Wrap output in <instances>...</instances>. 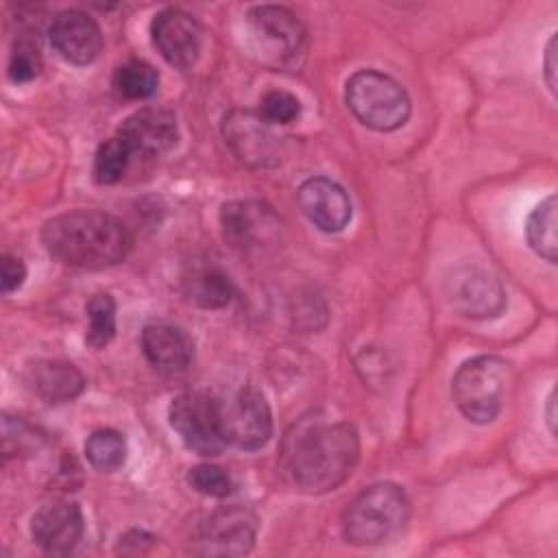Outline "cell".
I'll return each mask as SVG.
<instances>
[{
  "instance_id": "obj_24",
  "label": "cell",
  "mask_w": 558,
  "mask_h": 558,
  "mask_svg": "<svg viewBox=\"0 0 558 558\" xmlns=\"http://www.w3.org/2000/svg\"><path fill=\"white\" fill-rule=\"evenodd\" d=\"M133 153L129 150V146L124 144V140L120 135L109 137L107 142L100 144V148L96 150L94 157V179L100 185H113L118 181L124 179L126 170L133 163Z\"/></svg>"
},
{
  "instance_id": "obj_27",
  "label": "cell",
  "mask_w": 558,
  "mask_h": 558,
  "mask_svg": "<svg viewBox=\"0 0 558 558\" xmlns=\"http://www.w3.org/2000/svg\"><path fill=\"white\" fill-rule=\"evenodd\" d=\"M266 124H290L299 118L301 113V102L294 94L283 92V89H270L266 92L255 111Z\"/></svg>"
},
{
  "instance_id": "obj_10",
  "label": "cell",
  "mask_w": 558,
  "mask_h": 558,
  "mask_svg": "<svg viewBox=\"0 0 558 558\" xmlns=\"http://www.w3.org/2000/svg\"><path fill=\"white\" fill-rule=\"evenodd\" d=\"M225 240L242 253L259 251L279 238V218L270 207L255 201H233L220 211Z\"/></svg>"
},
{
  "instance_id": "obj_30",
  "label": "cell",
  "mask_w": 558,
  "mask_h": 558,
  "mask_svg": "<svg viewBox=\"0 0 558 558\" xmlns=\"http://www.w3.org/2000/svg\"><path fill=\"white\" fill-rule=\"evenodd\" d=\"M556 37L549 39L547 50H545V81L551 94H556Z\"/></svg>"
},
{
  "instance_id": "obj_7",
  "label": "cell",
  "mask_w": 558,
  "mask_h": 558,
  "mask_svg": "<svg viewBox=\"0 0 558 558\" xmlns=\"http://www.w3.org/2000/svg\"><path fill=\"white\" fill-rule=\"evenodd\" d=\"M170 425L183 445L198 456H218L227 440L220 425V401L201 390H187L172 399Z\"/></svg>"
},
{
  "instance_id": "obj_6",
  "label": "cell",
  "mask_w": 558,
  "mask_h": 558,
  "mask_svg": "<svg viewBox=\"0 0 558 558\" xmlns=\"http://www.w3.org/2000/svg\"><path fill=\"white\" fill-rule=\"evenodd\" d=\"M351 113L373 131H397L410 118V96L399 81L377 70H360L347 81Z\"/></svg>"
},
{
  "instance_id": "obj_14",
  "label": "cell",
  "mask_w": 558,
  "mask_h": 558,
  "mask_svg": "<svg viewBox=\"0 0 558 558\" xmlns=\"http://www.w3.org/2000/svg\"><path fill=\"white\" fill-rule=\"evenodd\" d=\"M118 135L124 140L133 157H159L177 144L179 129L174 113L157 107H144L122 122Z\"/></svg>"
},
{
  "instance_id": "obj_18",
  "label": "cell",
  "mask_w": 558,
  "mask_h": 558,
  "mask_svg": "<svg viewBox=\"0 0 558 558\" xmlns=\"http://www.w3.org/2000/svg\"><path fill=\"white\" fill-rule=\"evenodd\" d=\"M24 386L46 403H65L85 388L83 373L63 360H35L22 371Z\"/></svg>"
},
{
  "instance_id": "obj_15",
  "label": "cell",
  "mask_w": 558,
  "mask_h": 558,
  "mask_svg": "<svg viewBox=\"0 0 558 558\" xmlns=\"http://www.w3.org/2000/svg\"><path fill=\"white\" fill-rule=\"evenodd\" d=\"M257 113L233 109L222 120V133L233 153L251 166H272L279 157L277 137Z\"/></svg>"
},
{
  "instance_id": "obj_17",
  "label": "cell",
  "mask_w": 558,
  "mask_h": 558,
  "mask_svg": "<svg viewBox=\"0 0 558 558\" xmlns=\"http://www.w3.org/2000/svg\"><path fill=\"white\" fill-rule=\"evenodd\" d=\"M50 44L74 65L92 63L102 50V33L94 17L83 11H61L50 24Z\"/></svg>"
},
{
  "instance_id": "obj_4",
  "label": "cell",
  "mask_w": 558,
  "mask_h": 558,
  "mask_svg": "<svg viewBox=\"0 0 558 558\" xmlns=\"http://www.w3.org/2000/svg\"><path fill=\"white\" fill-rule=\"evenodd\" d=\"M246 39L253 54L275 70L301 68L307 52V35L299 17L275 4H262L246 13Z\"/></svg>"
},
{
  "instance_id": "obj_11",
  "label": "cell",
  "mask_w": 558,
  "mask_h": 558,
  "mask_svg": "<svg viewBox=\"0 0 558 558\" xmlns=\"http://www.w3.org/2000/svg\"><path fill=\"white\" fill-rule=\"evenodd\" d=\"M155 48L161 57L179 68L187 70L196 63L203 46V31L198 22L181 9H163L150 24Z\"/></svg>"
},
{
  "instance_id": "obj_2",
  "label": "cell",
  "mask_w": 558,
  "mask_h": 558,
  "mask_svg": "<svg viewBox=\"0 0 558 558\" xmlns=\"http://www.w3.org/2000/svg\"><path fill=\"white\" fill-rule=\"evenodd\" d=\"M41 242L54 259L87 270L116 266L131 251L126 227L98 209H74L50 218L41 229Z\"/></svg>"
},
{
  "instance_id": "obj_8",
  "label": "cell",
  "mask_w": 558,
  "mask_h": 558,
  "mask_svg": "<svg viewBox=\"0 0 558 558\" xmlns=\"http://www.w3.org/2000/svg\"><path fill=\"white\" fill-rule=\"evenodd\" d=\"M220 425L227 445L240 449H259L272 434V416L264 395L244 386L229 399L220 401Z\"/></svg>"
},
{
  "instance_id": "obj_19",
  "label": "cell",
  "mask_w": 558,
  "mask_h": 558,
  "mask_svg": "<svg viewBox=\"0 0 558 558\" xmlns=\"http://www.w3.org/2000/svg\"><path fill=\"white\" fill-rule=\"evenodd\" d=\"M142 349L146 360L163 373H183L194 357L190 336L170 323H153L142 331Z\"/></svg>"
},
{
  "instance_id": "obj_1",
  "label": "cell",
  "mask_w": 558,
  "mask_h": 558,
  "mask_svg": "<svg viewBox=\"0 0 558 558\" xmlns=\"http://www.w3.org/2000/svg\"><path fill=\"white\" fill-rule=\"evenodd\" d=\"M360 438L351 423L329 421L323 414L299 418L281 445V466L290 482L310 495L338 488L353 471Z\"/></svg>"
},
{
  "instance_id": "obj_22",
  "label": "cell",
  "mask_w": 558,
  "mask_h": 558,
  "mask_svg": "<svg viewBox=\"0 0 558 558\" xmlns=\"http://www.w3.org/2000/svg\"><path fill=\"white\" fill-rule=\"evenodd\" d=\"M85 458L96 471L113 473L126 460V440L116 429H98L85 440Z\"/></svg>"
},
{
  "instance_id": "obj_29",
  "label": "cell",
  "mask_w": 558,
  "mask_h": 558,
  "mask_svg": "<svg viewBox=\"0 0 558 558\" xmlns=\"http://www.w3.org/2000/svg\"><path fill=\"white\" fill-rule=\"evenodd\" d=\"M26 277V266L20 257L13 255H4L2 257V292L9 294L13 290H17L24 283Z\"/></svg>"
},
{
  "instance_id": "obj_31",
  "label": "cell",
  "mask_w": 558,
  "mask_h": 558,
  "mask_svg": "<svg viewBox=\"0 0 558 558\" xmlns=\"http://www.w3.org/2000/svg\"><path fill=\"white\" fill-rule=\"evenodd\" d=\"M547 423H549V429L554 434V392L547 399Z\"/></svg>"
},
{
  "instance_id": "obj_9",
  "label": "cell",
  "mask_w": 558,
  "mask_h": 558,
  "mask_svg": "<svg viewBox=\"0 0 558 558\" xmlns=\"http://www.w3.org/2000/svg\"><path fill=\"white\" fill-rule=\"evenodd\" d=\"M449 305L466 318H495L506 307V290L501 281L480 266H462L451 272L445 283Z\"/></svg>"
},
{
  "instance_id": "obj_26",
  "label": "cell",
  "mask_w": 558,
  "mask_h": 558,
  "mask_svg": "<svg viewBox=\"0 0 558 558\" xmlns=\"http://www.w3.org/2000/svg\"><path fill=\"white\" fill-rule=\"evenodd\" d=\"M39 70H41V52L37 41L26 33L17 35L9 54V68H7L9 78L13 83H28L39 74Z\"/></svg>"
},
{
  "instance_id": "obj_13",
  "label": "cell",
  "mask_w": 558,
  "mask_h": 558,
  "mask_svg": "<svg viewBox=\"0 0 558 558\" xmlns=\"http://www.w3.org/2000/svg\"><path fill=\"white\" fill-rule=\"evenodd\" d=\"M257 536V517L244 506H222L203 525L201 543L205 554L242 556Z\"/></svg>"
},
{
  "instance_id": "obj_28",
  "label": "cell",
  "mask_w": 558,
  "mask_h": 558,
  "mask_svg": "<svg viewBox=\"0 0 558 558\" xmlns=\"http://www.w3.org/2000/svg\"><path fill=\"white\" fill-rule=\"evenodd\" d=\"M187 482L201 495L216 497V499H222L233 490V482L229 473L216 464H196L194 469H190Z\"/></svg>"
},
{
  "instance_id": "obj_16",
  "label": "cell",
  "mask_w": 558,
  "mask_h": 558,
  "mask_svg": "<svg viewBox=\"0 0 558 558\" xmlns=\"http://www.w3.org/2000/svg\"><path fill=\"white\" fill-rule=\"evenodd\" d=\"M296 201L305 218L320 231L338 233L351 220V201L331 179L312 177L303 181L296 190Z\"/></svg>"
},
{
  "instance_id": "obj_20",
  "label": "cell",
  "mask_w": 558,
  "mask_h": 558,
  "mask_svg": "<svg viewBox=\"0 0 558 558\" xmlns=\"http://www.w3.org/2000/svg\"><path fill=\"white\" fill-rule=\"evenodd\" d=\"M183 294L190 303L205 307V310H218L225 307L231 296L233 288L225 272H220L214 266H198L192 268L190 275L183 279Z\"/></svg>"
},
{
  "instance_id": "obj_5",
  "label": "cell",
  "mask_w": 558,
  "mask_h": 558,
  "mask_svg": "<svg viewBox=\"0 0 558 558\" xmlns=\"http://www.w3.org/2000/svg\"><path fill=\"white\" fill-rule=\"evenodd\" d=\"M510 381V364L497 355H475L462 362L451 379V397L471 423L497 418Z\"/></svg>"
},
{
  "instance_id": "obj_12",
  "label": "cell",
  "mask_w": 558,
  "mask_h": 558,
  "mask_svg": "<svg viewBox=\"0 0 558 558\" xmlns=\"http://www.w3.org/2000/svg\"><path fill=\"white\" fill-rule=\"evenodd\" d=\"M83 512L70 499H52L31 519V536L46 554H70L83 538Z\"/></svg>"
},
{
  "instance_id": "obj_3",
  "label": "cell",
  "mask_w": 558,
  "mask_h": 558,
  "mask_svg": "<svg viewBox=\"0 0 558 558\" xmlns=\"http://www.w3.org/2000/svg\"><path fill=\"white\" fill-rule=\"evenodd\" d=\"M410 499L397 484H373L342 514V534L351 545H379L403 530Z\"/></svg>"
},
{
  "instance_id": "obj_21",
  "label": "cell",
  "mask_w": 558,
  "mask_h": 558,
  "mask_svg": "<svg viewBox=\"0 0 558 558\" xmlns=\"http://www.w3.org/2000/svg\"><path fill=\"white\" fill-rule=\"evenodd\" d=\"M525 238L530 248L547 259L549 264H556V196L549 194L541 205H536L527 218L525 225Z\"/></svg>"
},
{
  "instance_id": "obj_23",
  "label": "cell",
  "mask_w": 558,
  "mask_h": 558,
  "mask_svg": "<svg viewBox=\"0 0 558 558\" xmlns=\"http://www.w3.org/2000/svg\"><path fill=\"white\" fill-rule=\"evenodd\" d=\"M159 85L157 70L140 59H131L124 65H120L113 74V87L122 98L129 100H144L155 94Z\"/></svg>"
},
{
  "instance_id": "obj_25",
  "label": "cell",
  "mask_w": 558,
  "mask_h": 558,
  "mask_svg": "<svg viewBox=\"0 0 558 558\" xmlns=\"http://www.w3.org/2000/svg\"><path fill=\"white\" fill-rule=\"evenodd\" d=\"M87 333L85 342L92 349H105L116 336V301L111 294H94L87 305Z\"/></svg>"
}]
</instances>
